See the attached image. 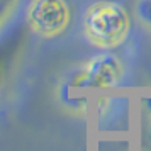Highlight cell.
I'll return each instance as SVG.
<instances>
[{
	"mask_svg": "<svg viewBox=\"0 0 151 151\" xmlns=\"http://www.w3.org/2000/svg\"><path fill=\"white\" fill-rule=\"evenodd\" d=\"M131 26L129 10L116 0L93 2L82 17L83 37L99 51H112L122 46L129 37Z\"/></svg>",
	"mask_w": 151,
	"mask_h": 151,
	"instance_id": "obj_1",
	"label": "cell"
},
{
	"mask_svg": "<svg viewBox=\"0 0 151 151\" xmlns=\"http://www.w3.org/2000/svg\"><path fill=\"white\" fill-rule=\"evenodd\" d=\"M124 76V65L112 51H100L90 56L80 68L73 71L61 90L83 92V90H112L119 87Z\"/></svg>",
	"mask_w": 151,
	"mask_h": 151,
	"instance_id": "obj_2",
	"label": "cell"
},
{
	"mask_svg": "<svg viewBox=\"0 0 151 151\" xmlns=\"http://www.w3.org/2000/svg\"><path fill=\"white\" fill-rule=\"evenodd\" d=\"M22 19L32 34L51 39L70 27L73 12L68 0H29Z\"/></svg>",
	"mask_w": 151,
	"mask_h": 151,
	"instance_id": "obj_3",
	"label": "cell"
},
{
	"mask_svg": "<svg viewBox=\"0 0 151 151\" xmlns=\"http://www.w3.org/2000/svg\"><path fill=\"white\" fill-rule=\"evenodd\" d=\"M29 32L31 31L24 19L12 22L4 31H0V88L27 46Z\"/></svg>",
	"mask_w": 151,
	"mask_h": 151,
	"instance_id": "obj_4",
	"label": "cell"
},
{
	"mask_svg": "<svg viewBox=\"0 0 151 151\" xmlns=\"http://www.w3.org/2000/svg\"><path fill=\"white\" fill-rule=\"evenodd\" d=\"M136 17L148 29H151V0H137Z\"/></svg>",
	"mask_w": 151,
	"mask_h": 151,
	"instance_id": "obj_5",
	"label": "cell"
},
{
	"mask_svg": "<svg viewBox=\"0 0 151 151\" xmlns=\"http://www.w3.org/2000/svg\"><path fill=\"white\" fill-rule=\"evenodd\" d=\"M21 0H0V27L2 24L9 19V15L12 14V10Z\"/></svg>",
	"mask_w": 151,
	"mask_h": 151,
	"instance_id": "obj_6",
	"label": "cell"
}]
</instances>
